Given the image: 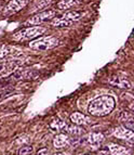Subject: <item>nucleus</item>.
<instances>
[{
  "label": "nucleus",
  "mask_w": 134,
  "mask_h": 155,
  "mask_svg": "<svg viewBox=\"0 0 134 155\" xmlns=\"http://www.w3.org/2000/svg\"><path fill=\"white\" fill-rule=\"evenodd\" d=\"M82 0H61L59 3H57V8L59 10H67V9H70L72 7H75V5H79Z\"/></svg>",
  "instance_id": "obj_13"
},
{
  "label": "nucleus",
  "mask_w": 134,
  "mask_h": 155,
  "mask_svg": "<svg viewBox=\"0 0 134 155\" xmlns=\"http://www.w3.org/2000/svg\"><path fill=\"white\" fill-rule=\"evenodd\" d=\"M68 143H69V139L64 134H57L56 137L54 138V140H53V144H54V147L56 149H62V147H66Z\"/></svg>",
  "instance_id": "obj_11"
},
{
  "label": "nucleus",
  "mask_w": 134,
  "mask_h": 155,
  "mask_svg": "<svg viewBox=\"0 0 134 155\" xmlns=\"http://www.w3.org/2000/svg\"><path fill=\"white\" fill-rule=\"evenodd\" d=\"M80 18H81V13L77 12V11H70L59 18H54L52 20L51 24L55 27H68L72 23L79 21Z\"/></svg>",
  "instance_id": "obj_4"
},
{
  "label": "nucleus",
  "mask_w": 134,
  "mask_h": 155,
  "mask_svg": "<svg viewBox=\"0 0 134 155\" xmlns=\"http://www.w3.org/2000/svg\"><path fill=\"white\" fill-rule=\"evenodd\" d=\"M46 31V27L42 26H34V27H27L22 31H16L13 35V39L16 41H24V40H30V39L36 38V37L40 36L44 31Z\"/></svg>",
  "instance_id": "obj_2"
},
{
  "label": "nucleus",
  "mask_w": 134,
  "mask_h": 155,
  "mask_svg": "<svg viewBox=\"0 0 134 155\" xmlns=\"http://www.w3.org/2000/svg\"><path fill=\"white\" fill-rule=\"evenodd\" d=\"M108 83L113 86H117L119 88H126V89L131 88V83H130L129 80L124 79V78L116 77V76L111 77L110 79L108 80Z\"/></svg>",
  "instance_id": "obj_9"
},
{
  "label": "nucleus",
  "mask_w": 134,
  "mask_h": 155,
  "mask_svg": "<svg viewBox=\"0 0 134 155\" xmlns=\"http://www.w3.org/2000/svg\"><path fill=\"white\" fill-rule=\"evenodd\" d=\"M59 45V39L53 36H44L39 37L35 39L29 44V48L34 50H40V51H46L54 48Z\"/></svg>",
  "instance_id": "obj_3"
},
{
  "label": "nucleus",
  "mask_w": 134,
  "mask_h": 155,
  "mask_svg": "<svg viewBox=\"0 0 134 155\" xmlns=\"http://www.w3.org/2000/svg\"><path fill=\"white\" fill-rule=\"evenodd\" d=\"M54 155H65L64 153H56V154H54Z\"/></svg>",
  "instance_id": "obj_19"
},
{
  "label": "nucleus",
  "mask_w": 134,
  "mask_h": 155,
  "mask_svg": "<svg viewBox=\"0 0 134 155\" xmlns=\"http://www.w3.org/2000/svg\"><path fill=\"white\" fill-rule=\"evenodd\" d=\"M103 141H104V136L103 134H100V132H92V134H89L88 139H87V142L90 145H93V147H97Z\"/></svg>",
  "instance_id": "obj_10"
},
{
  "label": "nucleus",
  "mask_w": 134,
  "mask_h": 155,
  "mask_svg": "<svg viewBox=\"0 0 134 155\" xmlns=\"http://www.w3.org/2000/svg\"><path fill=\"white\" fill-rule=\"evenodd\" d=\"M34 151V147L31 145H27V147H23L18 151V155H30Z\"/></svg>",
  "instance_id": "obj_17"
},
{
  "label": "nucleus",
  "mask_w": 134,
  "mask_h": 155,
  "mask_svg": "<svg viewBox=\"0 0 134 155\" xmlns=\"http://www.w3.org/2000/svg\"><path fill=\"white\" fill-rule=\"evenodd\" d=\"M109 151H110L111 155H130L131 154L130 150L121 147V145L115 144V143L109 144Z\"/></svg>",
  "instance_id": "obj_12"
},
{
  "label": "nucleus",
  "mask_w": 134,
  "mask_h": 155,
  "mask_svg": "<svg viewBox=\"0 0 134 155\" xmlns=\"http://www.w3.org/2000/svg\"><path fill=\"white\" fill-rule=\"evenodd\" d=\"M70 120L74 125H77V126H82V125L88 124L90 120L85 114L79 113V112H75L70 115Z\"/></svg>",
  "instance_id": "obj_8"
},
{
  "label": "nucleus",
  "mask_w": 134,
  "mask_h": 155,
  "mask_svg": "<svg viewBox=\"0 0 134 155\" xmlns=\"http://www.w3.org/2000/svg\"><path fill=\"white\" fill-rule=\"evenodd\" d=\"M67 132L70 134L72 136H81L83 134V129L80 128L77 125H74V126H67Z\"/></svg>",
  "instance_id": "obj_15"
},
{
  "label": "nucleus",
  "mask_w": 134,
  "mask_h": 155,
  "mask_svg": "<svg viewBox=\"0 0 134 155\" xmlns=\"http://www.w3.org/2000/svg\"><path fill=\"white\" fill-rule=\"evenodd\" d=\"M115 104L116 101L113 97L104 94L91 100L88 111L93 116H105L111 113V111L115 109Z\"/></svg>",
  "instance_id": "obj_1"
},
{
  "label": "nucleus",
  "mask_w": 134,
  "mask_h": 155,
  "mask_svg": "<svg viewBox=\"0 0 134 155\" xmlns=\"http://www.w3.org/2000/svg\"><path fill=\"white\" fill-rule=\"evenodd\" d=\"M55 14H56V11L55 10H46L42 11V12H39L37 14H35L34 16L28 18L27 24H31V25H39V24L43 23V22L50 21L54 18Z\"/></svg>",
  "instance_id": "obj_5"
},
{
  "label": "nucleus",
  "mask_w": 134,
  "mask_h": 155,
  "mask_svg": "<svg viewBox=\"0 0 134 155\" xmlns=\"http://www.w3.org/2000/svg\"><path fill=\"white\" fill-rule=\"evenodd\" d=\"M48 153V150H41V151H39L38 152V155H44Z\"/></svg>",
  "instance_id": "obj_18"
},
{
  "label": "nucleus",
  "mask_w": 134,
  "mask_h": 155,
  "mask_svg": "<svg viewBox=\"0 0 134 155\" xmlns=\"http://www.w3.org/2000/svg\"><path fill=\"white\" fill-rule=\"evenodd\" d=\"M29 0H11L7 5V12L9 13H15L18 11L22 10L25 8L26 5L28 3Z\"/></svg>",
  "instance_id": "obj_6"
},
{
  "label": "nucleus",
  "mask_w": 134,
  "mask_h": 155,
  "mask_svg": "<svg viewBox=\"0 0 134 155\" xmlns=\"http://www.w3.org/2000/svg\"><path fill=\"white\" fill-rule=\"evenodd\" d=\"M11 49H12L11 47L7 46V45H5V44L0 45V60H2L5 57H7L11 52Z\"/></svg>",
  "instance_id": "obj_16"
},
{
  "label": "nucleus",
  "mask_w": 134,
  "mask_h": 155,
  "mask_svg": "<svg viewBox=\"0 0 134 155\" xmlns=\"http://www.w3.org/2000/svg\"><path fill=\"white\" fill-rule=\"evenodd\" d=\"M50 129L53 131H65L67 129V124L63 120L56 119L50 124Z\"/></svg>",
  "instance_id": "obj_14"
},
{
  "label": "nucleus",
  "mask_w": 134,
  "mask_h": 155,
  "mask_svg": "<svg viewBox=\"0 0 134 155\" xmlns=\"http://www.w3.org/2000/svg\"><path fill=\"white\" fill-rule=\"evenodd\" d=\"M113 136L119 139H123V140H132L134 137V134L132 130L128 129V128H124V127H118L115 129L113 131Z\"/></svg>",
  "instance_id": "obj_7"
}]
</instances>
